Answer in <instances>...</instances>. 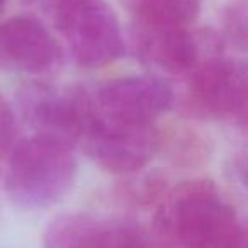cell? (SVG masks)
I'll return each mask as SVG.
<instances>
[{
	"instance_id": "1",
	"label": "cell",
	"mask_w": 248,
	"mask_h": 248,
	"mask_svg": "<svg viewBox=\"0 0 248 248\" xmlns=\"http://www.w3.org/2000/svg\"><path fill=\"white\" fill-rule=\"evenodd\" d=\"M163 236L180 248H240L247 230L211 180H187L167 196L158 213Z\"/></svg>"
},
{
	"instance_id": "2",
	"label": "cell",
	"mask_w": 248,
	"mask_h": 248,
	"mask_svg": "<svg viewBox=\"0 0 248 248\" xmlns=\"http://www.w3.org/2000/svg\"><path fill=\"white\" fill-rule=\"evenodd\" d=\"M78 165L73 150L32 136L9 152L5 189L22 209H46L63 199L77 179Z\"/></svg>"
},
{
	"instance_id": "3",
	"label": "cell",
	"mask_w": 248,
	"mask_h": 248,
	"mask_svg": "<svg viewBox=\"0 0 248 248\" xmlns=\"http://www.w3.org/2000/svg\"><path fill=\"white\" fill-rule=\"evenodd\" d=\"M51 16L80 66L100 68L126 51L117 16L106 0H53Z\"/></svg>"
},
{
	"instance_id": "4",
	"label": "cell",
	"mask_w": 248,
	"mask_h": 248,
	"mask_svg": "<svg viewBox=\"0 0 248 248\" xmlns=\"http://www.w3.org/2000/svg\"><path fill=\"white\" fill-rule=\"evenodd\" d=\"M21 109L34 136L72 150L82 143L95 117L93 102L83 92L60 90L43 83H32L22 90Z\"/></svg>"
},
{
	"instance_id": "5",
	"label": "cell",
	"mask_w": 248,
	"mask_h": 248,
	"mask_svg": "<svg viewBox=\"0 0 248 248\" xmlns=\"http://www.w3.org/2000/svg\"><path fill=\"white\" fill-rule=\"evenodd\" d=\"M82 145L104 170L128 175L152 162L160 148V133L153 124L114 123L95 114Z\"/></svg>"
},
{
	"instance_id": "6",
	"label": "cell",
	"mask_w": 248,
	"mask_h": 248,
	"mask_svg": "<svg viewBox=\"0 0 248 248\" xmlns=\"http://www.w3.org/2000/svg\"><path fill=\"white\" fill-rule=\"evenodd\" d=\"M173 90L155 75H133L110 80L93 100L99 117L114 123L153 124L173 106Z\"/></svg>"
},
{
	"instance_id": "7",
	"label": "cell",
	"mask_w": 248,
	"mask_h": 248,
	"mask_svg": "<svg viewBox=\"0 0 248 248\" xmlns=\"http://www.w3.org/2000/svg\"><path fill=\"white\" fill-rule=\"evenodd\" d=\"M247 72L234 60H202L189 73V97L192 109L214 119H245Z\"/></svg>"
},
{
	"instance_id": "8",
	"label": "cell",
	"mask_w": 248,
	"mask_h": 248,
	"mask_svg": "<svg viewBox=\"0 0 248 248\" xmlns=\"http://www.w3.org/2000/svg\"><path fill=\"white\" fill-rule=\"evenodd\" d=\"M45 248H153L138 224L87 213H63L49 221Z\"/></svg>"
},
{
	"instance_id": "9",
	"label": "cell",
	"mask_w": 248,
	"mask_h": 248,
	"mask_svg": "<svg viewBox=\"0 0 248 248\" xmlns=\"http://www.w3.org/2000/svg\"><path fill=\"white\" fill-rule=\"evenodd\" d=\"M58 45L39 19L14 16L0 22V66L43 73L55 65Z\"/></svg>"
},
{
	"instance_id": "10",
	"label": "cell",
	"mask_w": 248,
	"mask_h": 248,
	"mask_svg": "<svg viewBox=\"0 0 248 248\" xmlns=\"http://www.w3.org/2000/svg\"><path fill=\"white\" fill-rule=\"evenodd\" d=\"M133 43L138 58L170 75H189L201 63L199 45L189 28H167L136 22Z\"/></svg>"
},
{
	"instance_id": "11",
	"label": "cell",
	"mask_w": 248,
	"mask_h": 248,
	"mask_svg": "<svg viewBox=\"0 0 248 248\" xmlns=\"http://www.w3.org/2000/svg\"><path fill=\"white\" fill-rule=\"evenodd\" d=\"M201 12V0H136V22L189 28Z\"/></svg>"
},
{
	"instance_id": "12",
	"label": "cell",
	"mask_w": 248,
	"mask_h": 248,
	"mask_svg": "<svg viewBox=\"0 0 248 248\" xmlns=\"http://www.w3.org/2000/svg\"><path fill=\"white\" fill-rule=\"evenodd\" d=\"M16 133H17V124H16L14 110L4 97H0V155L9 153L16 145Z\"/></svg>"
},
{
	"instance_id": "13",
	"label": "cell",
	"mask_w": 248,
	"mask_h": 248,
	"mask_svg": "<svg viewBox=\"0 0 248 248\" xmlns=\"http://www.w3.org/2000/svg\"><path fill=\"white\" fill-rule=\"evenodd\" d=\"M5 5H7V0H0V14H2V12H4Z\"/></svg>"
}]
</instances>
